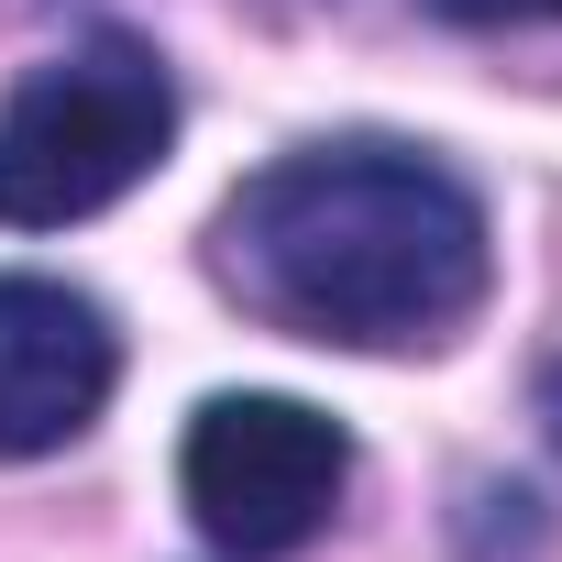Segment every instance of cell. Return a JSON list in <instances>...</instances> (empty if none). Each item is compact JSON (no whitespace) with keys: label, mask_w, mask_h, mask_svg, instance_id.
I'll return each mask as SVG.
<instances>
[{"label":"cell","mask_w":562,"mask_h":562,"mask_svg":"<svg viewBox=\"0 0 562 562\" xmlns=\"http://www.w3.org/2000/svg\"><path fill=\"white\" fill-rule=\"evenodd\" d=\"M210 243H221V288L254 321L342 353L452 342L496 276L474 188L397 144H321L243 177Z\"/></svg>","instance_id":"obj_1"},{"label":"cell","mask_w":562,"mask_h":562,"mask_svg":"<svg viewBox=\"0 0 562 562\" xmlns=\"http://www.w3.org/2000/svg\"><path fill=\"white\" fill-rule=\"evenodd\" d=\"M177 144V78L133 34H78L0 100V232H67Z\"/></svg>","instance_id":"obj_2"},{"label":"cell","mask_w":562,"mask_h":562,"mask_svg":"<svg viewBox=\"0 0 562 562\" xmlns=\"http://www.w3.org/2000/svg\"><path fill=\"white\" fill-rule=\"evenodd\" d=\"M177 485H188V518L232 562H288L331 529V507L353 485V441L310 397H210L188 419Z\"/></svg>","instance_id":"obj_3"},{"label":"cell","mask_w":562,"mask_h":562,"mask_svg":"<svg viewBox=\"0 0 562 562\" xmlns=\"http://www.w3.org/2000/svg\"><path fill=\"white\" fill-rule=\"evenodd\" d=\"M122 386V342L100 299L56 276H0V463L67 452Z\"/></svg>","instance_id":"obj_4"},{"label":"cell","mask_w":562,"mask_h":562,"mask_svg":"<svg viewBox=\"0 0 562 562\" xmlns=\"http://www.w3.org/2000/svg\"><path fill=\"white\" fill-rule=\"evenodd\" d=\"M430 12L463 34H507V23H562V0H430Z\"/></svg>","instance_id":"obj_5"},{"label":"cell","mask_w":562,"mask_h":562,"mask_svg":"<svg viewBox=\"0 0 562 562\" xmlns=\"http://www.w3.org/2000/svg\"><path fill=\"white\" fill-rule=\"evenodd\" d=\"M540 419H551V441H562V375H551V386H540Z\"/></svg>","instance_id":"obj_6"}]
</instances>
